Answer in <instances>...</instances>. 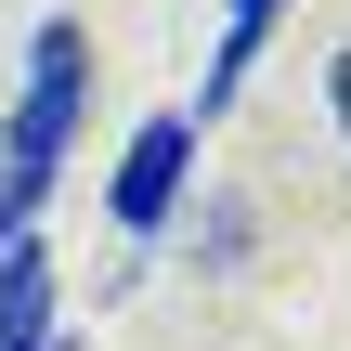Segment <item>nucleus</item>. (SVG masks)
Returning <instances> with one entry per match:
<instances>
[{
	"label": "nucleus",
	"instance_id": "obj_1",
	"mask_svg": "<svg viewBox=\"0 0 351 351\" xmlns=\"http://www.w3.org/2000/svg\"><path fill=\"white\" fill-rule=\"evenodd\" d=\"M78 78H91L78 26H39V39H26V104H13V143H0V247L39 221V195H52V169H65V130H78Z\"/></svg>",
	"mask_w": 351,
	"mask_h": 351
},
{
	"label": "nucleus",
	"instance_id": "obj_2",
	"mask_svg": "<svg viewBox=\"0 0 351 351\" xmlns=\"http://www.w3.org/2000/svg\"><path fill=\"white\" fill-rule=\"evenodd\" d=\"M182 169H195V117H156V130H130V156H117V221L130 234H156L169 208H182Z\"/></svg>",
	"mask_w": 351,
	"mask_h": 351
},
{
	"label": "nucleus",
	"instance_id": "obj_3",
	"mask_svg": "<svg viewBox=\"0 0 351 351\" xmlns=\"http://www.w3.org/2000/svg\"><path fill=\"white\" fill-rule=\"evenodd\" d=\"M0 351H52V261L26 234L0 247Z\"/></svg>",
	"mask_w": 351,
	"mask_h": 351
},
{
	"label": "nucleus",
	"instance_id": "obj_4",
	"mask_svg": "<svg viewBox=\"0 0 351 351\" xmlns=\"http://www.w3.org/2000/svg\"><path fill=\"white\" fill-rule=\"evenodd\" d=\"M274 13H287V0H221V65H208V91H195V117H221V104H234V78H247V52L274 39Z\"/></svg>",
	"mask_w": 351,
	"mask_h": 351
},
{
	"label": "nucleus",
	"instance_id": "obj_5",
	"mask_svg": "<svg viewBox=\"0 0 351 351\" xmlns=\"http://www.w3.org/2000/svg\"><path fill=\"white\" fill-rule=\"evenodd\" d=\"M326 104H339V130H351V52H339V65H326Z\"/></svg>",
	"mask_w": 351,
	"mask_h": 351
}]
</instances>
